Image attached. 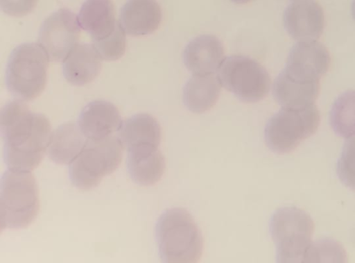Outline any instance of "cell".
Returning <instances> with one entry per match:
<instances>
[{
  "label": "cell",
  "mask_w": 355,
  "mask_h": 263,
  "mask_svg": "<svg viewBox=\"0 0 355 263\" xmlns=\"http://www.w3.org/2000/svg\"><path fill=\"white\" fill-rule=\"evenodd\" d=\"M4 159L10 170L31 172L47 153L53 133L50 121L19 100L6 103L0 112Z\"/></svg>",
  "instance_id": "6da1fadb"
},
{
  "label": "cell",
  "mask_w": 355,
  "mask_h": 263,
  "mask_svg": "<svg viewBox=\"0 0 355 263\" xmlns=\"http://www.w3.org/2000/svg\"><path fill=\"white\" fill-rule=\"evenodd\" d=\"M156 240L164 263H197L204 251V238L187 210L165 211L156 225Z\"/></svg>",
  "instance_id": "7a4b0ae2"
},
{
  "label": "cell",
  "mask_w": 355,
  "mask_h": 263,
  "mask_svg": "<svg viewBox=\"0 0 355 263\" xmlns=\"http://www.w3.org/2000/svg\"><path fill=\"white\" fill-rule=\"evenodd\" d=\"M40 193L31 172L8 170L0 178V228L17 230L38 216Z\"/></svg>",
  "instance_id": "3957f363"
},
{
  "label": "cell",
  "mask_w": 355,
  "mask_h": 263,
  "mask_svg": "<svg viewBox=\"0 0 355 263\" xmlns=\"http://www.w3.org/2000/svg\"><path fill=\"white\" fill-rule=\"evenodd\" d=\"M48 55L39 44L28 43L15 48L6 68V87L16 100L24 102L38 98L47 83Z\"/></svg>",
  "instance_id": "277c9868"
},
{
  "label": "cell",
  "mask_w": 355,
  "mask_h": 263,
  "mask_svg": "<svg viewBox=\"0 0 355 263\" xmlns=\"http://www.w3.org/2000/svg\"><path fill=\"white\" fill-rule=\"evenodd\" d=\"M315 223L307 212L295 207H282L270 221V237L278 263H304L311 244Z\"/></svg>",
  "instance_id": "5b68a950"
},
{
  "label": "cell",
  "mask_w": 355,
  "mask_h": 263,
  "mask_svg": "<svg viewBox=\"0 0 355 263\" xmlns=\"http://www.w3.org/2000/svg\"><path fill=\"white\" fill-rule=\"evenodd\" d=\"M123 146L116 135L100 141L88 140L69 168L72 184L78 189L92 190L104 177L112 174L122 161Z\"/></svg>",
  "instance_id": "8992f818"
},
{
  "label": "cell",
  "mask_w": 355,
  "mask_h": 263,
  "mask_svg": "<svg viewBox=\"0 0 355 263\" xmlns=\"http://www.w3.org/2000/svg\"><path fill=\"white\" fill-rule=\"evenodd\" d=\"M320 123L321 114L315 105L297 110L282 108L268 122L264 140L275 153L288 154L315 135Z\"/></svg>",
  "instance_id": "52a82bcc"
},
{
  "label": "cell",
  "mask_w": 355,
  "mask_h": 263,
  "mask_svg": "<svg viewBox=\"0 0 355 263\" xmlns=\"http://www.w3.org/2000/svg\"><path fill=\"white\" fill-rule=\"evenodd\" d=\"M216 74L221 86L243 102H259L270 92L269 74L252 58L239 55L225 58Z\"/></svg>",
  "instance_id": "ba28073f"
},
{
  "label": "cell",
  "mask_w": 355,
  "mask_h": 263,
  "mask_svg": "<svg viewBox=\"0 0 355 263\" xmlns=\"http://www.w3.org/2000/svg\"><path fill=\"white\" fill-rule=\"evenodd\" d=\"M80 26L78 17L67 9H60L45 19L40 27L38 44L53 62L64 61L79 44Z\"/></svg>",
  "instance_id": "9c48e42d"
},
{
  "label": "cell",
  "mask_w": 355,
  "mask_h": 263,
  "mask_svg": "<svg viewBox=\"0 0 355 263\" xmlns=\"http://www.w3.org/2000/svg\"><path fill=\"white\" fill-rule=\"evenodd\" d=\"M284 23L289 35L301 41H315L322 37L325 18L315 0H293L285 10Z\"/></svg>",
  "instance_id": "30bf717a"
},
{
  "label": "cell",
  "mask_w": 355,
  "mask_h": 263,
  "mask_svg": "<svg viewBox=\"0 0 355 263\" xmlns=\"http://www.w3.org/2000/svg\"><path fill=\"white\" fill-rule=\"evenodd\" d=\"M328 49L315 41H301L292 48L284 71L307 80H320L331 66Z\"/></svg>",
  "instance_id": "8fae6325"
},
{
  "label": "cell",
  "mask_w": 355,
  "mask_h": 263,
  "mask_svg": "<svg viewBox=\"0 0 355 263\" xmlns=\"http://www.w3.org/2000/svg\"><path fill=\"white\" fill-rule=\"evenodd\" d=\"M122 122L120 112L112 103L95 101L83 108L78 124L88 140L100 141L118 133Z\"/></svg>",
  "instance_id": "7c38bea8"
},
{
  "label": "cell",
  "mask_w": 355,
  "mask_h": 263,
  "mask_svg": "<svg viewBox=\"0 0 355 263\" xmlns=\"http://www.w3.org/2000/svg\"><path fill=\"white\" fill-rule=\"evenodd\" d=\"M320 90V80L298 78L284 70L274 83L273 95L282 108L297 110L315 105Z\"/></svg>",
  "instance_id": "4fadbf2b"
},
{
  "label": "cell",
  "mask_w": 355,
  "mask_h": 263,
  "mask_svg": "<svg viewBox=\"0 0 355 263\" xmlns=\"http://www.w3.org/2000/svg\"><path fill=\"white\" fill-rule=\"evenodd\" d=\"M225 58L224 45L212 35L193 39L186 46L183 54L184 63L193 74L217 73Z\"/></svg>",
  "instance_id": "5bb4252c"
},
{
  "label": "cell",
  "mask_w": 355,
  "mask_h": 263,
  "mask_svg": "<svg viewBox=\"0 0 355 263\" xmlns=\"http://www.w3.org/2000/svg\"><path fill=\"white\" fill-rule=\"evenodd\" d=\"M162 20V10L156 0H128L123 6L120 24L130 36L149 35Z\"/></svg>",
  "instance_id": "9a60e30c"
},
{
  "label": "cell",
  "mask_w": 355,
  "mask_h": 263,
  "mask_svg": "<svg viewBox=\"0 0 355 263\" xmlns=\"http://www.w3.org/2000/svg\"><path fill=\"white\" fill-rule=\"evenodd\" d=\"M102 58L92 44H78L62 64L66 80L74 86H85L94 81L102 69Z\"/></svg>",
  "instance_id": "2e32d148"
},
{
  "label": "cell",
  "mask_w": 355,
  "mask_h": 263,
  "mask_svg": "<svg viewBox=\"0 0 355 263\" xmlns=\"http://www.w3.org/2000/svg\"><path fill=\"white\" fill-rule=\"evenodd\" d=\"M117 136L128 151L141 147L159 148L162 128L154 117L139 114L123 121Z\"/></svg>",
  "instance_id": "e0dca14e"
},
{
  "label": "cell",
  "mask_w": 355,
  "mask_h": 263,
  "mask_svg": "<svg viewBox=\"0 0 355 263\" xmlns=\"http://www.w3.org/2000/svg\"><path fill=\"white\" fill-rule=\"evenodd\" d=\"M128 169L135 183L144 186L156 184L162 179L166 167L165 158L157 147L128 150Z\"/></svg>",
  "instance_id": "ac0fdd59"
},
{
  "label": "cell",
  "mask_w": 355,
  "mask_h": 263,
  "mask_svg": "<svg viewBox=\"0 0 355 263\" xmlns=\"http://www.w3.org/2000/svg\"><path fill=\"white\" fill-rule=\"evenodd\" d=\"M87 142L78 124L66 123L53 131L46 155L55 164L69 165L80 155Z\"/></svg>",
  "instance_id": "d6986e66"
},
{
  "label": "cell",
  "mask_w": 355,
  "mask_h": 263,
  "mask_svg": "<svg viewBox=\"0 0 355 263\" xmlns=\"http://www.w3.org/2000/svg\"><path fill=\"white\" fill-rule=\"evenodd\" d=\"M78 19L81 28L87 31L93 40L107 37L118 24L111 0H87L82 6Z\"/></svg>",
  "instance_id": "ffe728a7"
},
{
  "label": "cell",
  "mask_w": 355,
  "mask_h": 263,
  "mask_svg": "<svg viewBox=\"0 0 355 263\" xmlns=\"http://www.w3.org/2000/svg\"><path fill=\"white\" fill-rule=\"evenodd\" d=\"M221 87L215 74H193L184 88L185 106L193 113L208 112L217 103Z\"/></svg>",
  "instance_id": "44dd1931"
},
{
  "label": "cell",
  "mask_w": 355,
  "mask_h": 263,
  "mask_svg": "<svg viewBox=\"0 0 355 263\" xmlns=\"http://www.w3.org/2000/svg\"><path fill=\"white\" fill-rule=\"evenodd\" d=\"M331 123L337 135L349 140L354 135V92H347L337 100L331 110Z\"/></svg>",
  "instance_id": "7402d4cb"
},
{
  "label": "cell",
  "mask_w": 355,
  "mask_h": 263,
  "mask_svg": "<svg viewBox=\"0 0 355 263\" xmlns=\"http://www.w3.org/2000/svg\"><path fill=\"white\" fill-rule=\"evenodd\" d=\"M309 262H347L344 247L337 241L323 239L312 241L304 263Z\"/></svg>",
  "instance_id": "603a6c76"
},
{
  "label": "cell",
  "mask_w": 355,
  "mask_h": 263,
  "mask_svg": "<svg viewBox=\"0 0 355 263\" xmlns=\"http://www.w3.org/2000/svg\"><path fill=\"white\" fill-rule=\"evenodd\" d=\"M126 32L120 23L110 35L101 40H93V45L103 60L114 61L123 56L127 47Z\"/></svg>",
  "instance_id": "cb8c5ba5"
},
{
  "label": "cell",
  "mask_w": 355,
  "mask_h": 263,
  "mask_svg": "<svg viewBox=\"0 0 355 263\" xmlns=\"http://www.w3.org/2000/svg\"><path fill=\"white\" fill-rule=\"evenodd\" d=\"M38 0H0V6L6 15L23 17L36 8Z\"/></svg>",
  "instance_id": "d4e9b609"
},
{
  "label": "cell",
  "mask_w": 355,
  "mask_h": 263,
  "mask_svg": "<svg viewBox=\"0 0 355 263\" xmlns=\"http://www.w3.org/2000/svg\"><path fill=\"white\" fill-rule=\"evenodd\" d=\"M354 142L352 144L350 142L346 145L343 157L340 159L338 169L340 178H342L343 183L349 186L354 183L351 179L352 177H354L351 173L352 171H354V163L352 164L354 156L351 158L354 153Z\"/></svg>",
  "instance_id": "484cf974"
},
{
  "label": "cell",
  "mask_w": 355,
  "mask_h": 263,
  "mask_svg": "<svg viewBox=\"0 0 355 263\" xmlns=\"http://www.w3.org/2000/svg\"><path fill=\"white\" fill-rule=\"evenodd\" d=\"M232 1L236 4H245L250 1H252V0H232Z\"/></svg>",
  "instance_id": "4316f807"
}]
</instances>
